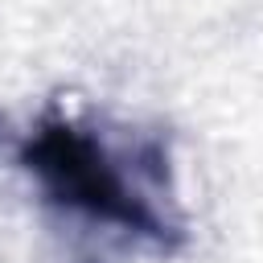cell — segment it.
<instances>
[{
    "label": "cell",
    "instance_id": "6da1fadb",
    "mask_svg": "<svg viewBox=\"0 0 263 263\" xmlns=\"http://www.w3.org/2000/svg\"><path fill=\"white\" fill-rule=\"evenodd\" d=\"M25 160H29V168H37V177L49 185V193L58 201L82 205L95 218L123 222L140 234H160L164 230V218L148 205V197H140L123 181L119 160L78 127L62 123V127L41 132L25 148Z\"/></svg>",
    "mask_w": 263,
    "mask_h": 263
}]
</instances>
